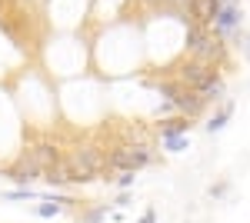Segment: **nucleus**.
I'll return each instance as SVG.
<instances>
[{
	"mask_svg": "<svg viewBox=\"0 0 250 223\" xmlns=\"http://www.w3.org/2000/svg\"><path fill=\"white\" fill-rule=\"evenodd\" d=\"M160 147L170 150V153H180V150L187 147V137H170V140H160Z\"/></svg>",
	"mask_w": 250,
	"mask_h": 223,
	"instance_id": "obj_14",
	"label": "nucleus"
},
{
	"mask_svg": "<svg viewBox=\"0 0 250 223\" xmlns=\"http://www.w3.org/2000/svg\"><path fill=\"white\" fill-rule=\"evenodd\" d=\"M184 54L190 57V60L210 63V67L220 70V63L227 57V40H220L210 27H200V23L184 20Z\"/></svg>",
	"mask_w": 250,
	"mask_h": 223,
	"instance_id": "obj_1",
	"label": "nucleus"
},
{
	"mask_svg": "<svg viewBox=\"0 0 250 223\" xmlns=\"http://www.w3.org/2000/svg\"><path fill=\"white\" fill-rule=\"evenodd\" d=\"M230 113H233V103H230V100H224V103H220V107H217V110L210 113V120L204 123V127H207V133H220L224 127H227Z\"/></svg>",
	"mask_w": 250,
	"mask_h": 223,
	"instance_id": "obj_9",
	"label": "nucleus"
},
{
	"mask_svg": "<svg viewBox=\"0 0 250 223\" xmlns=\"http://www.w3.org/2000/svg\"><path fill=\"white\" fill-rule=\"evenodd\" d=\"M40 3H54V0H40Z\"/></svg>",
	"mask_w": 250,
	"mask_h": 223,
	"instance_id": "obj_17",
	"label": "nucleus"
},
{
	"mask_svg": "<svg viewBox=\"0 0 250 223\" xmlns=\"http://www.w3.org/2000/svg\"><path fill=\"white\" fill-rule=\"evenodd\" d=\"M43 183L50 186V190H63V186H70V183H67V173H63V163H60V167L43 170Z\"/></svg>",
	"mask_w": 250,
	"mask_h": 223,
	"instance_id": "obj_10",
	"label": "nucleus"
},
{
	"mask_svg": "<svg viewBox=\"0 0 250 223\" xmlns=\"http://www.w3.org/2000/svg\"><path fill=\"white\" fill-rule=\"evenodd\" d=\"M173 80H180L184 87H190L193 93L200 90V87H207L213 77H220V70L217 67H210V63H200V60H190V57H184L177 67L170 70Z\"/></svg>",
	"mask_w": 250,
	"mask_h": 223,
	"instance_id": "obj_4",
	"label": "nucleus"
},
{
	"mask_svg": "<svg viewBox=\"0 0 250 223\" xmlns=\"http://www.w3.org/2000/svg\"><path fill=\"white\" fill-rule=\"evenodd\" d=\"M107 213H110V210H107V203H100V206H94V210H87L80 220H83V223H100L104 217H107Z\"/></svg>",
	"mask_w": 250,
	"mask_h": 223,
	"instance_id": "obj_12",
	"label": "nucleus"
},
{
	"mask_svg": "<svg viewBox=\"0 0 250 223\" xmlns=\"http://www.w3.org/2000/svg\"><path fill=\"white\" fill-rule=\"evenodd\" d=\"M107 160H110V173H120V170H137L150 167L157 157H154V147H134V143H114L107 150Z\"/></svg>",
	"mask_w": 250,
	"mask_h": 223,
	"instance_id": "obj_2",
	"label": "nucleus"
},
{
	"mask_svg": "<svg viewBox=\"0 0 250 223\" xmlns=\"http://www.w3.org/2000/svg\"><path fill=\"white\" fill-rule=\"evenodd\" d=\"M37 197V190L34 186H17V190H10L7 193V200H34Z\"/></svg>",
	"mask_w": 250,
	"mask_h": 223,
	"instance_id": "obj_13",
	"label": "nucleus"
},
{
	"mask_svg": "<svg viewBox=\"0 0 250 223\" xmlns=\"http://www.w3.org/2000/svg\"><path fill=\"white\" fill-rule=\"evenodd\" d=\"M23 153H27L40 170H50V167H60V163H63V153H60L57 143H34V147H27Z\"/></svg>",
	"mask_w": 250,
	"mask_h": 223,
	"instance_id": "obj_8",
	"label": "nucleus"
},
{
	"mask_svg": "<svg viewBox=\"0 0 250 223\" xmlns=\"http://www.w3.org/2000/svg\"><path fill=\"white\" fill-rule=\"evenodd\" d=\"M227 190H230L227 183H217V186H210V197H227Z\"/></svg>",
	"mask_w": 250,
	"mask_h": 223,
	"instance_id": "obj_15",
	"label": "nucleus"
},
{
	"mask_svg": "<svg viewBox=\"0 0 250 223\" xmlns=\"http://www.w3.org/2000/svg\"><path fill=\"white\" fill-rule=\"evenodd\" d=\"M217 10H220V0H187L184 3V14L190 20V23H200V27H210L213 17H217Z\"/></svg>",
	"mask_w": 250,
	"mask_h": 223,
	"instance_id": "obj_6",
	"label": "nucleus"
},
{
	"mask_svg": "<svg viewBox=\"0 0 250 223\" xmlns=\"http://www.w3.org/2000/svg\"><path fill=\"white\" fill-rule=\"evenodd\" d=\"M110 180H114L117 190H130V186H134V180H137V173H130V170H120V173H114V177H110Z\"/></svg>",
	"mask_w": 250,
	"mask_h": 223,
	"instance_id": "obj_11",
	"label": "nucleus"
},
{
	"mask_svg": "<svg viewBox=\"0 0 250 223\" xmlns=\"http://www.w3.org/2000/svg\"><path fill=\"white\" fill-rule=\"evenodd\" d=\"M3 177H7V180H14L17 186H34L37 180H43V170H40L37 163L27 157V153H20L17 160L3 170Z\"/></svg>",
	"mask_w": 250,
	"mask_h": 223,
	"instance_id": "obj_5",
	"label": "nucleus"
},
{
	"mask_svg": "<svg viewBox=\"0 0 250 223\" xmlns=\"http://www.w3.org/2000/svg\"><path fill=\"white\" fill-rule=\"evenodd\" d=\"M67 160H70V163H77L90 180H107V173H110L107 150L97 147V143H80L77 150H70V153H67Z\"/></svg>",
	"mask_w": 250,
	"mask_h": 223,
	"instance_id": "obj_3",
	"label": "nucleus"
},
{
	"mask_svg": "<svg viewBox=\"0 0 250 223\" xmlns=\"http://www.w3.org/2000/svg\"><path fill=\"white\" fill-rule=\"evenodd\" d=\"M137 223H157V213H154V210H147V213H144Z\"/></svg>",
	"mask_w": 250,
	"mask_h": 223,
	"instance_id": "obj_16",
	"label": "nucleus"
},
{
	"mask_svg": "<svg viewBox=\"0 0 250 223\" xmlns=\"http://www.w3.org/2000/svg\"><path fill=\"white\" fill-rule=\"evenodd\" d=\"M190 120L187 117H180V113H173V117H157L154 120V133L157 140H170V137H187L190 133Z\"/></svg>",
	"mask_w": 250,
	"mask_h": 223,
	"instance_id": "obj_7",
	"label": "nucleus"
}]
</instances>
